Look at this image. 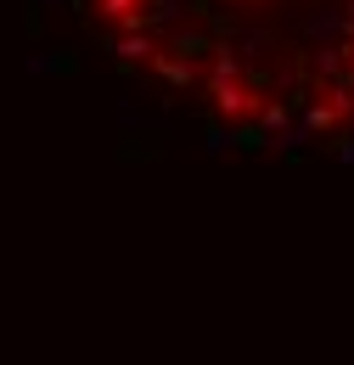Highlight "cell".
<instances>
[{
	"mask_svg": "<svg viewBox=\"0 0 354 365\" xmlns=\"http://www.w3.org/2000/svg\"><path fill=\"white\" fill-rule=\"evenodd\" d=\"M124 79L281 140L354 135V0H62Z\"/></svg>",
	"mask_w": 354,
	"mask_h": 365,
	"instance_id": "cell-1",
	"label": "cell"
}]
</instances>
